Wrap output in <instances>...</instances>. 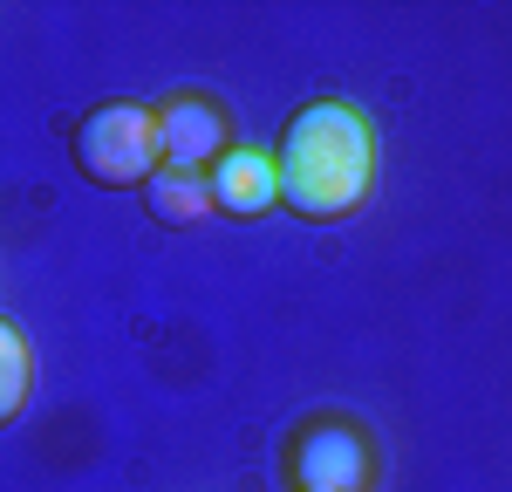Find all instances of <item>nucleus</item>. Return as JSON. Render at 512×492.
<instances>
[{"mask_svg": "<svg viewBox=\"0 0 512 492\" xmlns=\"http://www.w3.org/2000/svg\"><path fill=\"white\" fill-rule=\"evenodd\" d=\"M205 178H212V205H219L226 219H260V212L280 205V164H274V151H260V144H233Z\"/></svg>", "mask_w": 512, "mask_h": 492, "instance_id": "5", "label": "nucleus"}, {"mask_svg": "<svg viewBox=\"0 0 512 492\" xmlns=\"http://www.w3.org/2000/svg\"><path fill=\"white\" fill-rule=\"evenodd\" d=\"M144 212H151L158 226H198L205 212H219V205H212V178H205V171L158 164L151 185H144Z\"/></svg>", "mask_w": 512, "mask_h": 492, "instance_id": "6", "label": "nucleus"}, {"mask_svg": "<svg viewBox=\"0 0 512 492\" xmlns=\"http://www.w3.org/2000/svg\"><path fill=\"white\" fill-rule=\"evenodd\" d=\"M69 158L89 185H103V192H144L151 185V171L164 164L158 151V110H144V103H96L89 117L69 130Z\"/></svg>", "mask_w": 512, "mask_h": 492, "instance_id": "2", "label": "nucleus"}, {"mask_svg": "<svg viewBox=\"0 0 512 492\" xmlns=\"http://www.w3.org/2000/svg\"><path fill=\"white\" fill-rule=\"evenodd\" d=\"M28 383H35V363H28V335L14 322H0V417L14 424L28 410Z\"/></svg>", "mask_w": 512, "mask_h": 492, "instance_id": "7", "label": "nucleus"}, {"mask_svg": "<svg viewBox=\"0 0 512 492\" xmlns=\"http://www.w3.org/2000/svg\"><path fill=\"white\" fill-rule=\"evenodd\" d=\"M158 151H164V164H178V171H212V164L233 151V144H226V110H219L212 96H198V89L158 103Z\"/></svg>", "mask_w": 512, "mask_h": 492, "instance_id": "4", "label": "nucleus"}, {"mask_svg": "<svg viewBox=\"0 0 512 492\" xmlns=\"http://www.w3.org/2000/svg\"><path fill=\"white\" fill-rule=\"evenodd\" d=\"M280 465H287L294 492H369L376 486V445H369V431L355 417H335V410L294 424L287 445H280Z\"/></svg>", "mask_w": 512, "mask_h": 492, "instance_id": "3", "label": "nucleus"}, {"mask_svg": "<svg viewBox=\"0 0 512 492\" xmlns=\"http://www.w3.org/2000/svg\"><path fill=\"white\" fill-rule=\"evenodd\" d=\"M280 205L294 212V219H349L355 205L369 199V185H376V130L362 110L349 103H335V96H315V103H301L287 130H280Z\"/></svg>", "mask_w": 512, "mask_h": 492, "instance_id": "1", "label": "nucleus"}]
</instances>
